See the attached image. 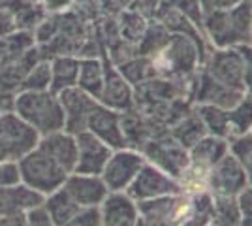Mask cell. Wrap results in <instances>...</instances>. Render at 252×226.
Wrapping results in <instances>:
<instances>
[{
  "label": "cell",
  "mask_w": 252,
  "mask_h": 226,
  "mask_svg": "<svg viewBox=\"0 0 252 226\" xmlns=\"http://www.w3.org/2000/svg\"><path fill=\"white\" fill-rule=\"evenodd\" d=\"M63 187L79 207H98L109 193L100 175H89V173L72 172L66 177Z\"/></svg>",
  "instance_id": "13"
},
{
  "label": "cell",
  "mask_w": 252,
  "mask_h": 226,
  "mask_svg": "<svg viewBox=\"0 0 252 226\" xmlns=\"http://www.w3.org/2000/svg\"><path fill=\"white\" fill-rule=\"evenodd\" d=\"M59 100L63 104L64 109V130H68L70 134H79L87 130V119L91 115V111L94 109L98 100L87 95L79 87H70L59 93Z\"/></svg>",
  "instance_id": "9"
},
{
  "label": "cell",
  "mask_w": 252,
  "mask_h": 226,
  "mask_svg": "<svg viewBox=\"0 0 252 226\" xmlns=\"http://www.w3.org/2000/svg\"><path fill=\"white\" fill-rule=\"evenodd\" d=\"M43 194L36 193L25 183L0 187V217L25 215L32 207L43 204Z\"/></svg>",
  "instance_id": "16"
},
{
  "label": "cell",
  "mask_w": 252,
  "mask_h": 226,
  "mask_svg": "<svg viewBox=\"0 0 252 226\" xmlns=\"http://www.w3.org/2000/svg\"><path fill=\"white\" fill-rule=\"evenodd\" d=\"M0 143L8 159L19 161L23 155L38 147L40 134L11 109L0 113Z\"/></svg>",
  "instance_id": "6"
},
{
  "label": "cell",
  "mask_w": 252,
  "mask_h": 226,
  "mask_svg": "<svg viewBox=\"0 0 252 226\" xmlns=\"http://www.w3.org/2000/svg\"><path fill=\"white\" fill-rule=\"evenodd\" d=\"M143 151L149 157V161L157 164V168L166 173L169 172L171 175H181L185 166L189 164L185 149H179L177 143L171 140H157L151 143H143Z\"/></svg>",
  "instance_id": "17"
},
{
  "label": "cell",
  "mask_w": 252,
  "mask_h": 226,
  "mask_svg": "<svg viewBox=\"0 0 252 226\" xmlns=\"http://www.w3.org/2000/svg\"><path fill=\"white\" fill-rule=\"evenodd\" d=\"M239 211H241V226H252V187L243 189L239 193Z\"/></svg>",
  "instance_id": "34"
},
{
  "label": "cell",
  "mask_w": 252,
  "mask_h": 226,
  "mask_svg": "<svg viewBox=\"0 0 252 226\" xmlns=\"http://www.w3.org/2000/svg\"><path fill=\"white\" fill-rule=\"evenodd\" d=\"M143 164H145V159L136 151L125 149V147L115 149L111 153L109 161L105 162L100 177H102V181L105 183L109 193L126 191Z\"/></svg>",
  "instance_id": "8"
},
{
  "label": "cell",
  "mask_w": 252,
  "mask_h": 226,
  "mask_svg": "<svg viewBox=\"0 0 252 226\" xmlns=\"http://www.w3.org/2000/svg\"><path fill=\"white\" fill-rule=\"evenodd\" d=\"M179 191H181V185L169 179L168 173L162 172L155 164H143L125 193L134 202H143V200H153L160 196H169Z\"/></svg>",
  "instance_id": "7"
},
{
  "label": "cell",
  "mask_w": 252,
  "mask_h": 226,
  "mask_svg": "<svg viewBox=\"0 0 252 226\" xmlns=\"http://www.w3.org/2000/svg\"><path fill=\"white\" fill-rule=\"evenodd\" d=\"M239 2H243V0H200L203 13L215 11V10H224V8H231V6L239 4Z\"/></svg>",
  "instance_id": "36"
},
{
  "label": "cell",
  "mask_w": 252,
  "mask_h": 226,
  "mask_svg": "<svg viewBox=\"0 0 252 226\" xmlns=\"http://www.w3.org/2000/svg\"><path fill=\"white\" fill-rule=\"evenodd\" d=\"M201 31L209 47L226 49L252 43V0L203 13Z\"/></svg>",
  "instance_id": "1"
},
{
  "label": "cell",
  "mask_w": 252,
  "mask_h": 226,
  "mask_svg": "<svg viewBox=\"0 0 252 226\" xmlns=\"http://www.w3.org/2000/svg\"><path fill=\"white\" fill-rule=\"evenodd\" d=\"M75 141H77V162H75L74 172L100 175L113 149L102 140H98L89 130L75 134Z\"/></svg>",
  "instance_id": "10"
},
{
  "label": "cell",
  "mask_w": 252,
  "mask_h": 226,
  "mask_svg": "<svg viewBox=\"0 0 252 226\" xmlns=\"http://www.w3.org/2000/svg\"><path fill=\"white\" fill-rule=\"evenodd\" d=\"M15 31H19L15 13L11 10H6V8H0V36L6 38Z\"/></svg>",
  "instance_id": "35"
},
{
  "label": "cell",
  "mask_w": 252,
  "mask_h": 226,
  "mask_svg": "<svg viewBox=\"0 0 252 226\" xmlns=\"http://www.w3.org/2000/svg\"><path fill=\"white\" fill-rule=\"evenodd\" d=\"M32 2H43V0H32Z\"/></svg>",
  "instance_id": "40"
},
{
  "label": "cell",
  "mask_w": 252,
  "mask_h": 226,
  "mask_svg": "<svg viewBox=\"0 0 252 226\" xmlns=\"http://www.w3.org/2000/svg\"><path fill=\"white\" fill-rule=\"evenodd\" d=\"M104 77L105 66L100 63V59H96V57L79 59V75H77L75 87H79L87 95L100 100L102 89H104Z\"/></svg>",
  "instance_id": "20"
},
{
  "label": "cell",
  "mask_w": 252,
  "mask_h": 226,
  "mask_svg": "<svg viewBox=\"0 0 252 226\" xmlns=\"http://www.w3.org/2000/svg\"><path fill=\"white\" fill-rule=\"evenodd\" d=\"M23 91H51V63L40 59L19 83L17 93Z\"/></svg>",
  "instance_id": "25"
},
{
  "label": "cell",
  "mask_w": 252,
  "mask_h": 226,
  "mask_svg": "<svg viewBox=\"0 0 252 226\" xmlns=\"http://www.w3.org/2000/svg\"><path fill=\"white\" fill-rule=\"evenodd\" d=\"M211 223L213 226H241V211L233 196H217Z\"/></svg>",
  "instance_id": "24"
},
{
  "label": "cell",
  "mask_w": 252,
  "mask_h": 226,
  "mask_svg": "<svg viewBox=\"0 0 252 226\" xmlns=\"http://www.w3.org/2000/svg\"><path fill=\"white\" fill-rule=\"evenodd\" d=\"M43 207L47 209V213L53 219L55 226H63L66 221H70L81 209L79 205L75 204L74 198L66 193L64 187L53 191L51 194H47L43 198Z\"/></svg>",
  "instance_id": "21"
},
{
  "label": "cell",
  "mask_w": 252,
  "mask_h": 226,
  "mask_svg": "<svg viewBox=\"0 0 252 226\" xmlns=\"http://www.w3.org/2000/svg\"><path fill=\"white\" fill-rule=\"evenodd\" d=\"M87 130L94 134L98 140L107 143L111 149H123L126 145L125 132L121 125V113L98 102L87 119Z\"/></svg>",
  "instance_id": "11"
},
{
  "label": "cell",
  "mask_w": 252,
  "mask_h": 226,
  "mask_svg": "<svg viewBox=\"0 0 252 226\" xmlns=\"http://www.w3.org/2000/svg\"><path fill=\"white\" fill-rule=\"evenodd\" d=\"M49 63H51V91L55 95L77 85L79 59L72 55H57Z\"/></svg>",
  "instance_id": "19"
},
{
  "label": "cell",
  "mask_w": 252,
  "mask_h": 226,
  "mask_svg": "<svg viewBox=\"0 0 252 226\" xmlns=\"http://www.w3.org/2000/svg\"><path fill=\"white\" fill-rule=\"evenodd\" d=\"M198 115H200L201 123L205 125V129H211L217 136L230 134V129H228V109L201 104L200 109H198Z\"/></svg>",
  "instance_id": "26"
},
{
  "label": "cell",
  "mask_w": 252,
  "mask_h": 226,
  "mask_svg": "<svg viewBox=\"0 0 252 226\" xmlns=\"http://www.w3.org/2000/svg\"><path fill=\"white\" fill-rule=\"evenodd\" d=\"M207 51L201 49L190 36L169 32L168 42L164 43L151 61L155 72L160 77H189L192 75L205 61Z\"/></svg>",
  "instance_id": "2"
},
{
  "label": "cell",
  "mask_w": 252,
  "mask_h": 226,
  "mask_svg": "<svg viewBox=\"0 0 252 226\" xmlns=\"http://www.w3.org/2000/svg\"><path fill=\"white\" fill-rule=\"evenodd\" d=\"M231 153L245 170L247 179L252 183V134H241L237 140H233Z\"/></svg>",
  "instance_id": "27"
},
{
  "label": "cell",
  "mask_w": 252,
  "mask_h": 226,
  "mask_svg": "<svg viewBox=\"0 0 252 226\" xmlns=\"http://www.w3.org/2000/svg\"><path fill=\"white\" fill-rule=\"evenodd\" d=\"M98 209L102 217V226H137L139 221L137 204L125 191L107 193Z\"/></svg>",
  "instance_id": "14"
},
{
  "label": "cell",
  "mask_w": 252,
  "mask_h": 226,
  "mask_svg": "<svg viewBox=\"0 0 252 226\" xmlns=\"http://www.w3.org/2000/svg\"><path fill=\"white\" fill-rule=\"evenodd\" d=\"M63 226H102V217L98 207H81L70 221Z\"/></svg>",
  "instance_id": "30"
},
{
  "label": "cell",
  "mask_w": 252,
  "mask_h": 226,
  "mask_svg": "<svg viewBox=\"0 0 252 226\" xmlns=\"http://www.w3.org/2000/svg\"><path fill=\"white\" fill-rule=\"evenodd\" d=\"M247 173L235 157L224 155L220 161L211 168L209 187L217 196H237L247 187Z\"/></svg>",
  "instance_id": "12"
},
{
  "label": "cell",
  "mask_w": 252,
  "mask_h": 226,
  "mask_svg": "<svg viewBox=\"0 0 252 226\" xmlns=\"http://www.w3.org/2000/svg\"><path fill=\"white\" fill-rule=\"evenodd\" d=\"M200 68L217 83L228 87V89H233V91L245 93L243 59L237 47H226V49L211 47Z\"/></svg>",
  "instance_id": "5"
},
{
  "label": "cell",
  "mask_w": 252,
  "mask_h": 226,
  "mask_svg": "<svg viewBox=\"0 0 252 226\" xmlns=\"http://www.w3.org/2000/svg\"><path fill=\"white\" fill-rule=\"evenodd\" d=\"M147 31V19L141 17L136 11H128L126 17H123V36L128 42H139Z\"/></svg>",
  "instance_id": "28"
},
{
  "label": "cell",
  "mask_w": 252,
  "mask_h": 226,
  "mask_svg": "<svg viewBox=\"0 0 252 226\" xmlns=\"http://www.w3.org/2000/svg\"><path fill=\"white\" fill-rule=\"evenodd\" d=\"M132 98H134L132 85L121 75V72L117 68H105L104 89H102L98 102L123 113L125 109L132 108Z\"/></svg>",
  "instance_id": "18"
},
{
  "label": "cell",
  "mask_w": 252,
  "mask_h": 226,
  "mask_svg": "<svg viewBox=\"0 0 252 226\" xmlns=\"http://www.w3.org/2000/svg\"><path fill=\"white\" fill-rule=\"evenodd\" d=\"M0 226H27L25 225V215L0 217Z\"/></svg>",
  "instance_id": "37"
},
{
  "label": "cell",
  "mask_w": 252,
  "mask_h": 226,
  "mask_svg": "<svg viewBox=\"0 0 252 226\" xmlns=\"http://www.w3.org/2000/svg\"><path fill=\"white\" fill-rule=\"evenodd\" d=\"M243 59V83H245V93L252 95V43L237 47Z\"/></svg>",
  "instance_id": "32"
},
{
  "label": "cell",
  "mask_w": 252,
  "mask_h": 226,
  "mask_svg": "<svg viewBox=\"0 0 252 226\" xmlns=\"http://www.w3.org/2000/svg\"><path fill=\"white\" fill-rule=\"evenodd\" d=\"M171 8H175L179 13H183L187 19L194 23L196 27L201 29V21H203V10H201L200 0H164ZM203 32V31H201Z\"/></svg>",
  "instance_id": "29"
},
{
  "label": "cell",
  "mask_w": 252,
  "mask_h": 226,
  "mask_svg": "<svg viewBox=\"0 0 252 226\" xmlns=\"http://www.w3.org/2000/svg\"><path fill=\"white\" fill-rule=\"evenodd\" d=\"M17 162H19L21 183H25L27 187H31L43 196L61 189L66 181V177L70 175L61 164H57L40 147L29 151Z\"/></svg>",
  "instance_id": "4"
},
{
  "label": "cell",
  "mask_w": 252,
  "mask_h": 226,
  "mask_svg": "<svg viewBox=\"0 0 252 226\" xmlns=\"http://www.w3.org/2000/svg\"><path fill=\"white\" fill-rule=\"evenodd\" d=\"M21 183V173H19V162L13 159L0 161V187H11V185Z\"/></svg>",
  "instance_id": "31"
},
{
  "label": "cell",
  "mask_w": 252,
  "mask_h": 226,
  "mask_svg": "<svg viewBox=\"0 0 252 226\" xmlns=\"http://www.w3.org/2000/svg\"><path fill=\"white\" fill-rule=\"evenodd\" d=\"M13 111L40 136L64 129V109L53 91H23L15 95Z\"/></svg>",
  "instance_id": "3"
},
{
  "label": "cell",
  "mask_w": 252,
  "mask_h": 226,
  "mask_svg": "<svg viewBox=\"0 0 252 226\" xmlns=\"http://www.w3.org/2000/svg\"><path fill=\"white\" fill-rule=\"evenodd\" d=\"M228 129L233 136H241L252 129V95L245 93L243 98L228 109Z\"/></svg>",
  "instance_id": "23"
},
{
  "label": "cell",
  "mask_w": 252,
  "mask_h": 226,
  "mask_svg": "<svg viewBox=\"0 0 252 226\" xmlns=\"http://www.w3.org/2000/svg\"><path fill=\"white\" fill-rule=\"evenodd\" d=\"M6 55H8L6 53V38L0 36V65L6 61Z\"/></svg>",
  "instance_id": "38"
},
{
  "label": "cell",
  "mask_w": 252,
  "mask_h": 226,
  "mask_svg": "<svg viewBox=\"0 0 252 226\" xmlns=\"http://www.w3.org/2000/svg\"><path fill=\"white\" fill-rule=\"evenodd\" d=\"M4 159H8V155H6V151H4L2 143H0V161H4Z\"/></svg>",
  "instance_id": "39"
},
{
  "label": "cell",
  "mask_w": 252,
  "mask_h": 226,
  "mask_svg": "<svg viewBox=\"0 0 252 226\" xmlns=\"http://www.w3.org/2000/svg\"><path fill=\"white\" fill-rule=\"evenodd\" d=\"M25 225L27 226H55L53 219L49 217L47 209L43 207V204L32 207L31 211L25 213Z\"/></svg>",
  "instance_id": "33"
},
{
  "label": "cell",
  "mask_w": 252,
  "mask_h": 226,
  "mask_svg": "<svg viewBox=\"0 0 252 226\" xmlns=\"http://www.w3.org/2000/svg\"><path fill=\"white\" fill-rule=\"evenodd\" d=\"M38 147L47 153L57 164H61L68 173L74 172L75 162H77V141L75 136L68 130H57L49 132L45 136H40Z\"/></svg>",
  "instance_id": "15"
},
{
  "label": "cell",
  "mask_w": 252,
  "mask_h": 226,
  "mask_svg": "<svg viewBox=\"0 0 252 226\" xmlns=\"http://www.w3.org/2000/svg\"><path fill=\"white\" fill-rule=\"evenodd\" d=\"M117 70L121 72V75L125 77L130 85H141L149 79L157 77V72H155V66H153V61L151 57H132L125 63L117 66Z\"/></svg>",
  "instance_id": "22"
}]
</instances>
